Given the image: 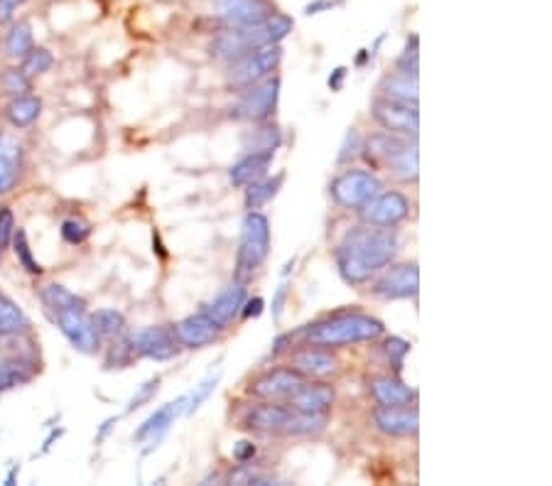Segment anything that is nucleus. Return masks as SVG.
Instances as JSON below:
<instances>
[{"label": "nucleus", "instance_id": "1", "mask_svg": "<svg viewBox=\"0 0 552 486\" xmlns=\"http://www.w3.org/2000/svg\"><path fill=\"white\" fill-rule=\"evenodd\" d=\"M398 251V236L383 226H359L344 236L337 248V266L346 283L361 285L386 268Z\"/></svg>", "mask_w": 552, "mask_h": 486}, {"label": "nucleus", "instance_id": "2", "mask_svg": "<svg viewBox=\"0 0 552 486\" xmlns=\"http://www.w3.org/2000/svg\"><path fill=\"white\" fill-rule=\"evenodd\" d=\"M42 302H45L47 310L54 315L57 327L62 329V334L74 347L84 351V354H94L99 349L101 337L91 324V317L86 315L84 297L74 295L64 285H47L42 290Z\"/></svg>", "mask_w": 552, "mask_h": 486}, {"label": "nucleus", "instance_id": "3", "mask_svg": "<svg viewBox=\"0 0 552 486\" xmlns=\"http://www.w3.org/2000/svg\"><path fill=\"white\" fill-rule=\"evenodd\" d=\"M292 25L295 23H292V18H288V15L275 13L258 25L234 27V30L216 37L214 45H211V54L219 59H226V62H238V59L248 57L251 52L261 50V47L283 42L292 32Z\"/></svg>", "mask_w": 552, "mask_h": 486}, {"label": "nucleus", "instance_id": "4", "mask_svg": "<svg viewBox=\"0 0 552 486\" xmlns=\"http://www.w3.org/2000/svg\"><path fill=\"white\" fill-rule=\"evenodd\" d=\"M361 150H364V158L373 170L391 172L400 182L418 180V148L410 145L403 135L400 138L395 133L368 135Z\"/></svg>", "mask_w": 552, "mask_h": 486}, {"label": "nucleus", "instance_id": "5", "mask_svg": "<svg viewBox=\"0 0 552 486\" xmlns=\"http://www.w3.org/2000/svg\"><path fill=\"white\" fill-rule=\"evenodd\" d=\"M381 334L383 324L368 315H339L305 329L307 342L319 344V347H344V344L371 342V339L381 337Z\"/></svg>", "mask_w": 552, "mask_h": 486}, {"label": "nucleus", "instance_id": "6", "mask_svg": "<svg viewBox=\"0 0 552 486\" xmlns=\"http://www.w3.org/2000/svg\"><path fill=\"white\" fill-rule=\"evenodd\" d=\"M268 251H270L268 219L251 209L246 219H243L241 246H238V258H236L238 283H246V280L263 266V261L268 258Z\"/></svg>", "mask_w": 552, "mask_h": 486}, {"label": "nucleus", "instance_id": "7", "mask_svg": "<svg viewBox=\"0 0 552 486\" xmlns=\"http://www.w3.org/2000/svg\"><path fill=\"white\" fill-rule=\"evenodd\" d=\"M283 59V50L278 45L261 47V50L251 52L248 57L238 59V64L231 69L229 81L236 86V89H248V86L258 84V81L268 77L270 72H275V67Z\"/></svg>", "mask_w": 552, "mask_h": 486}, {"label": "nucleus", "instance_id": "8", "mask_svg": "<svg viewBox=\"0 0 552 486\" xmlns=\"http://www.w3.org/2000/svg\"><path fill=\"white\" fill-rule=\"evenodd\" d=\"M381 192V180L366 170H351L337 177L332 185V197L346 209L364 207L371 197Z\"/></svg>", "mask_w": 552, "mask_h": 486}, {"label": "nucleus", "instance_id": "9", "mask_svg": "<svg viewBox=\"0 0 552 486\" xmlns=\"http://www.w3.org/2000/svg\"><path fill=\"white\" fill-rule=\"evenodd\" d=\"M373 118L386 128L388 133L403 135V138H410V135H418L420 131V113L418 106L403 104V101L393 99H376L373 101Z\"/></svg>", "mask_w": 552, "mask_h": 486}, {"label": "nucleus", "instance_id": "10", "mask_svg": "<svg viewBox=\"0 0 552 486\" xmlns=\"http://www.w3.org/2000/svg\"><path fill=\"white\" fill-rule=\"evenodd\" d=\"M278 94H280V81L268 79L265 84L256 86L253 91H248L246 96H241V101L231 108V118L236 121H248V123H263L273 116L275 106H278Z\"/></svg>", "mask_w": 552, "mask_h": 486}, {"label": "nucleus", "instance_id": "11", "mask_svg": "<svg viewBox=\"0 0 552 486\" xmlns=\"http://www.w3.org/2000/svg\"><path fill=\"white\" fill-rule=\"evenodd\" d=\"M410 214V202L405 194L400 192H378L376 197H371L361 207V219L368 226H383V229H391V226L400 224L405 216Z\"/></svg>", "mask_w": 552, "mask_h": 486}, {"label": "nucleus", "instance_id": "12", "mask_svg": "<svg viewBox=\"0 0 552 486\" xmlns=\"http://www.w3.org/2000/svg\"><path fill=\"white\" fill-rule=\"evenodd\" d=\"M214 10L231 27L258 25L278 13L273 0H214Z\"/></svg>", "mask_w": 552, "mask_h": 486}, {"label": "nucleus", "instance_id": "13", "mask_svg": "<svg viewBox=\"0 0 552 486\" xmlns=\"http://www.w3.org/2000/svg\"><path fill=\"white\" fill-rule=\"evenodd\" d=\"M128 342H131L135 354L155 361H167L177 354L175 329L170 327H145L135 332Z\"/></svg>", "mask_w": 552, "mask_h": 486}, {"label": "nucleus", "instance_id": "14", "mask_svg": "<svg viewBox=\"0 0 552 486\" xmlns=\"http://www.w3.org/2000/svg\"><path fill=\"white\" fill-rule=\"evenodd\" d=\"M420 290V270L415 263L395 266L376 283L373 293L383 300H405V297L418 295Z\"/></svg>", "mask_w": 552, "mask_h": 486}, {"label": "nucleus", "instance_id": "15", "mask_svg": "<svg viewBox=\"0 0 552 486\" xmlns=\"http://www.w3.org/2000/svg\"><path fill=\"white\" fill-rule=\"evenodd\" d=\"M305 383V376L295 369H275L251 383V393L263 401H288L292 393Z\"/></svg>", "mask_w": 552, "mask_h": 486}, {"label": "nucleus", "instance_id": "16", "mask_svg": "<svg viewBox=\"0 0 552 486\" xmlns=\"http://www.w3.org/2000/svg\"><path fill=\"white\" fill-rule=\"evenodd\" d=\"M373 423L381 432L393 437H408L415 435L420 428V415L418 410L408 405H381L373 413Z\"/></svg>", "mask_w": 552, "mask_h": 486}, {"label": "nucleus", "instance_id": "17", "mask_svg": "<svg viewBox=\"0 0 552 486\" xmlns=\"http://www.w3.org/2000/svg\"><path fill=\"white\" fill-rule=\"evenodd\" d=\"M221 329L224 327H221L214 317H209L207 312H202V315H192L187 317V320L177 322L175 337L177 342L184 344V347L199 349L214 342V339L221 334Z\"/></svg>", "mask_w": 552, "mask_h": 486}, {"label": "nucleus", "instance_id": "18", "mask_svg": "<svg viewBox=\"0 0 552 486\" xmlns=\"http://www.w3.org/2000/svg\"><path fill=\"white\" fill-rule=\"evenodd\" d=\"M334 403V388L327 383H302L295 393L288 398L292 410L300 413H319L324 415Z\"/></svg>", "mask_w": 552, "mask_h": 486}, {"label": "nucleus", "instance_id": "19", "mask_svg": "<svg viewBox=\"0 0 552 486\" xmlns=\"http://www.w3.org/2000/svg\"><path fill=\"white\" fill-rule=\"evenodd\" d=\"M23 172V145L8 133H0V194L10 192Z\"/></svg>", "mask_w": 552, "mask_h": 486}, {"label": "nucleus", "instance_id": "20", "mask_svg": "<svg viewBox=\"0 0 552 486\" xmlns=\"http://www.w3.org/2000/svg\"><path fill=\"white\" fill-rule=\"evenodd\" d=\"M290 418H292L290 405L265 403V405H256V408L248 410V413L243 415V425H246L248 430L283 432Z\"/></svg>", "mask_w": 552, "mask_h": 486}, {"label": "nucleus", "instance_id": "21", "mask_svg": "<svg viewBox=\"0 0 552 486\" xmlns=\"http://www.w3.org/2000/svg\"><path fill=\"white\" fill-rule=\"evenodd\" d=\"M182 405H184V398H180V401H175V403L162 405L160 410H155V413L150 415V418L145 420L138 430H135L133 440L135 442H158L160 437L170 430L172 420L177 418V413L182 410Z\"/></svg>", "mask_w": 552, "mask_h": 486}, {"label": "nucleus", "instance_id": "22", "mask_svg": "<svg viewBox=\"0 0 552 486\" xmlns=\"http://www.w3.org/2000/svg\"><path fill=\"white\" fill-rule=\"evenodd\" d=\"M292 369L305 378H319L327 376L337 369V361L329 351L322 349H302L292 356Z\"/></svg>", "mask_w": 552, "mask_h": 486}, {"label": "nucleus", "instance_id": "23", "mask_svg": "<svg viewBox=\"0 0 552 486\" xmlns=\"http://www.w3.org/2000/svg\"><path fill=\"white\" fill-rule=\"evenodd\" d=\"M243 300H246V288H243V283L229 285V288L207 307V315L214 317L221 327H226V324L238 315V310L243 307Z\"/></svg>", "mask_w": 552, "mask_h": 486}, {"label": "nucleus", "instance_id": "24", "mask_svg": "<svg viewBox=\"0 0 552 486\" xmlns=\"http://www.w3.org/2000/svg\"><path fill=\"white\" fill-rule=\"evenodd\" d=\"M273 153H248L241 162H236L229 172V180L234 187H248L268 172Z\"/></svg>", "mask_w": 552, "mask_h": 486}, {"label": "nucleus", "instance_id": "25", "mask_svg": "<svg viewBox=\"0 0 552 486\" xmlns=\"http://www.w3.org/2000/svg\"><path fill=\"white\" fill-rule=\"evenodd\" d=\"M381 89L386 91V99L403 101V104L418 106V96H420L418 74L395 72V74H391V77H388V79H383Z\"/></svg>", "mask_w": 552, "mask_h": 486}, {"label": "nucleus", "instance_id": "26", "mask_svg": "<svg viewBox=\"0 0 552 486\" xmlns=\"http://www.w3.org/2000/svg\"><path fill=\"white\" fill-rule=\"evenodd\" d=\"M371 393L378 405H408L415 398V393L405 386L403 381L391 376H381L371 383Z\"/></svg>", "mask_w": 552, "mask_h": 486}, {"label": "nucleus", "instance_id": "27", "mask_svg": "<svg viewBox=\"0 0 552 486\" xmlns=\"http://www.w3.org/2000/svg\"><path fill=\"white\" fill-rule=\"evenodd\" d=\"M42 113V101L32 94L15 96L8 104V121L13 123L15 128H27L40 118Z\"/></svg>", "mask_w": 552, "mask_h": 486}, {"label": "nucleus", "instance_id": "28", "mask_svg": "<svg viewBox=\"0 0 552 486\" xmlns=\"http://www.w3.org/2000/svg\"><path fill=\"white\" fill-rule=\"evenodd\" d=\"M35 374V366L23 359L0 361V391H10L15 386H23Z\"/></svg>", "mask_w": 552, "mask_h": 486}, {"label": "nucleus", "instance_id": "29", "mask_svg": "<svg viewBox=\"0 0 552 486\" xmlns=\"http://www.w3.org/2000/svg\"><path fill=\"white\" fill-rule=\"evenodd\" d=\"M27 327H30V322H27L25 312L10 297L0 295V337H13Z\"/></svg>", "mask_w": 552, "mask_h": 486}, {"label": "nucleus", "instance_id": "30", "mask_svg": "<svg viewBox=\"0 0 552 486\" xmlns=\"http://www.w3.org/2000/svg\"><path fill=\"white\" fill-rule=\"evenodd\" d=\"M283 182H285V175L270 177V180H263V182H258V180L251 182L246 189V207L258 209V207H263V204H268L270 199L280 192Z\"/></svg>", "mask_w": 552, "mask_h": 486}, {"label": "nucleus", "instance_id": "31", "mask_svg": "<svg viewBox=\"0 0 552 486\" xmlns=\"http://www.w3.org/2000/svg\"><path fill=\"white\" fill-rule=\"evenodd\" d=\"M35 47L32 40V25L30 23H18L10 27V32L5 35V52L13 59H23L27 52Z\"/></svg>", "mask_w": 552, "mask_h": 486}, {"label": "nucleus", "instance_id": "32", "mask_svg": "<svg viewBox=\"0 0 552 486\" xmlns=\"http://www.w3.org/2000/svg\"><path fill=\"white\" fill-rule=\"evenodd\" d=\"M327 425V415L319 413H300V410H292V418L285 425V435H315V432L324 430Z\"/></svg>", "mask_w": 552, "mask_h": 486}, {"label": "nucleus", "instance_id": "33", "mask_svg": "<svg viewBox=\"0 0 552 486\" xmlns=\"http://www.w3.org/2000/svg\"><path fill=\"white\" fill-rule=\"evenodd\" d=\"M280 131L275 126H265L258 128V131H253L251 135H246L243 138V145H246L251 153H273L275 148L280 145Z\"/></svg>", "mask_w": 552, "mask_h": 486}, {"label": "nucleus", "instance_id": "34", "mask_svg": "<svg viewBox=\"0 0 552 486\" xmlns=\"http://www.w3.org/2000/svg\"><path fill=\"white\" fill-rule=\"evenodd\" d=\"M91 324L99 332V337H118L123 332V327H126V320H123L121 312L108 310L106 307V310H96L91 315Z\"/></svg>", "mask_w": 552, "mask_h": 486}, {"label": "nucleus", "instance_id": "35", "mask_svg": "<svg viewBox=\"0 0 552 486\" xmlns=\"http://www.w3.org/2000/svg\"><path fill=\"white\" fill-rule=\"evenodd\" d=\"M52 67H54V57L50 50H45V47H32V50L23 57V72L30 79L50 72Z\"/></svg>", "mask_w": 552, "mask_h": 486}, {"label": "nucleus", "instance_id": "36", "mask_svg": "<svg viewBox=\"0 0 552 486\" xmlns=\"http://www.w3.org/2000/svg\"><path fill=\"white\" fill-rule=\"evenodd\" d=\"M13 248H15V256H18L20 266H23L27 273L32 275H40L42 273V266L40 263L32 258V251H30V243H27V234L23 229H18L13 234Z\"/></svg>", "mask_w": 552, "mask_h": 486}, {"label": "nucleus", "instance_id": "37", "mask_svg": "<svg viewBox=\"0 0 552 486\" xmlns=\"http://www.w3.org/2000/svg\"><path fill=\"white\" fill-rule=\"evenodd\" d=\"M219 378H221V374H214V376L204 378V381L194 388V393L189 396V401H184L187 403V415H194L199 408H202L204 401H207L211 393L216 391V386H219Z\"/></svg>", "mask_w": 552, "mask_h": 486}, {"label": "nucleus", "instance_id": "38", "mask_svg": "<svg viewBox=\"0 0 552 486\" xmlns=\"http://www.w3.org/2000/svg\"><path fill=\"white\" fill-rule=\"evenodd\" d=\"M418 62H420V54H418V35H410V37H408V45H405L403 54H400L398 62H395V67H398V72L418 74Z\"/></svg>", "mask_w": 552, "mask_h": 486}, {"label": "nucleus", "instance_id": "39", "mask_svg": "<svg viewBox=\"0 0 552 486\" xmlns=\"http://www.w3.org/2000/svg\"><path fill=\"white\" fill-rule=\"evenodd\" d=\"M91 234V226L89 221L84 219H67L62 224V239L67 243H72V246H79V243H84L89 239Z\"/></svg>", "mask_w": 552, "mask_h": 486}, {"label": "nucleus", "instance_id": "40", "mask_svg": "<svg viewBox=\"0 0 552 486\" xmlns=\"http://www.w3.org/2000/svg\"><path fill=\"white\" fill-rule=\"evenodd\" d=\"M0 81H3V89L13 96H23L25 91H30V77L23 69H5Z\"/></svg>", "mask_w": 552, "mask_h": 486}, {"label": "nucleus", "instance_id": "41", "mask_svg": "<svg viewBox=\"0 0 552 486\" xmlns=\"http://www.w3.org/2000/svg\"><path fill=\"white\" fill-rule=\"evenodd\" d=\"M383 349H386L388 361H391V364L395 366V371L403 369V359H405V356H408L410 344L403 342V339H398V337H391V339H386Z\"/></svg>", "mask_w": 552, "mask_h": 486}, {"label": "nucleus", "instance_id": "42", "mask_svg": "<svg viewBox=\"0 0 552 486\" xmlns=\"http://www.w3.org/2000/svg\"><path fill=\"white\" fill-rule=\"evenodd\" d=\"M158 388H160V378H153V381L143 383V386L138 388V393L131 398V403H128V413H133V410L143 408L145 403L153 401V396L158 393Z\"/></svg>", "mask_w": 552, "mask_h": 486}, {"label": "nucleus", "instance_id": "43", "mask_svg": "<svg viewBox=\"0 0 552 486\" xmlns=\"http://www.w3.org/2000/svg\"><path fill=\"white\" fill-rule=\"evenodd\" d=\"M15 234V216L10 209H0V251L10 246Z\"/></svg>", "mask_w": 552, "mask_h": 486}, {"label": "nucleus", "instance_id": "44", "mask_svg": "<svg viewBox=\"0 0 552 486\" xmlns=\"http://www.w3.org/2000/svg\"><path fill=\"white\" fill-rule=\"evenodd\" d=\"M135 354L131 342H121V344H113L111 351H108V359H106V366H126L128 361H131V356Z\"/></svg>", "mask_w": 552, "mask_h": 486}, {"label": "nucleus", "instance_id": "45", "mask_svg": "<svg viewBox=\"0 0 552 486\" xmlns=\"http://www.w3.org/2000/svg\"><path fill=\"white\" fill-rule=\"evenodd\" d=\"M359 150H361V138H359V133H356V128H351V131L346 133L342 153H339V162L354 160L356 155H359Z\"/></svg>", "mask_w": 552, "mask_h": 486}, {"label": "nucleus", "instance_id": "46", "mask_svg": "<svg viewBox=\"0 0 552 486\" xmlns=\"http://www.w3.org/2000/svg\"><path fill=\"white\" fill-rule=\"evenodd\" d=\"M25 0H0V25H10L18 10L23 8Z\"/></svg>", "mask_w": 552, "mask_h": 486}, {"label": "nucleus", "instance_id": "47", "mask_svg": "<svg viewBox=\"0 0 552 486\" xmlns=\"http://www.w3.org/2000/svg\"><path fill=\"white\" fill-rule=\"evenodd\" d=\"M253 457H256V445H253V442H248V440L236 442V445H234V459H236V462L246 464V462H251Z\"/></svg>", "mask_w": 552, "mask_h": 486}, {"label": "nucleus", "instance_id": "48", "mask_svg": "<svg viewBox=\"0 0 552 486\" xmlns=\"http://www.w3.org/2000/svg\"><path fill=\"white\" fill-rule=\"evenodd\" d=\"M285 297H288V285H280L278 293H275V297H273V317H275V320H280V315H283Z\"/></svg>", "mask_w": 552, "mask_h": 486}, {"label": "nucleus", "instance_id": "49", "mask_svg": "<svg viewBox=\"0 0 552 486\" xmlns=\"http://www.w3.org/2000/svg\"><path fill=\"white\" fill-rule=\"evenodd\" d=\"M263 305H265V302L261 300V297H253V300H248L246 310H243V320H251V317L261 315Z\"/></svg>", "mask_w": 552, "mask_h": 486}, {"label": "nucleus", "instance_id": "50", "mask_svg": "<svg viewBox=\"0 0 552 486\" xmlns=\"http://www.w3.org/2000/svg\"><path fill=\"white\" fill-rule=\"evenodd\" d=\"M344 77H346V69H344V67L334 69V74H332V77H329V86H332L334 91H339V89H342Z\"/></svg>", "mask_w": 552, "mask_h": 486}, {"label": "nucleus", "instance_id": "51", "mask_svg": "<svg viewBox=\"0 0 552 486\" xmlns=\"http://www.w3.org/2000/svg\"><path fill=\"white\" fill-rule=\"evenodd\" d=\"M332 0H317V3H310V5H307V8H305V13L307 15H315V13H319V10H324V8H332Z\"/></svg>", "mask_w": 552, "mask_h": 486}, {"label": "nucleus", "instance_id": "52", "mask_svg": "<svg viewBox=\"0 0 552 486\" xmlns=\"http://www.w3.org/2000/svg\"><path fill=\"white\" fill-rule=\"evenodd\" d=\"M113 423H116V420H113V418H111V420H106V423H104V428H101V432H99V435H96V442H104L106 432H108V430H111V425H113Z\"/></svg>", "mask_w": 552, "mask_h": 486}, {"label": "nucleus", "instance_id": "53", "mask_svg": "<svg viewBox=\"0 0 552 486\" xmlns=\"http://www.w3.org/2000/svg\"><path fill=\"white\" fill-rule=\"evenodd\" d=\"M18 472H20V469H18V467H13V469H10V474H8V479H5V484H8V486H13V484H15V477H18Z\"/></svg>", "mask_w": 552, "mask_h": 486}]
</instances>
